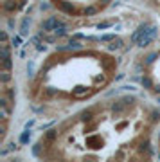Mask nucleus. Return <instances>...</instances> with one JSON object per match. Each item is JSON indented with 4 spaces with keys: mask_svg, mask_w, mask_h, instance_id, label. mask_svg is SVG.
Here are the masks:
<instances>
[{
    "mask_svg": "<svg viewBox=\"0 0 160 162\" xmlns=\"http://www.w3.org/2000/svg\"><path fill=\"white\" fill-rule=\"evenodd\" d=\"M153 38H155V27H140V36L137 40V43L140 47H146Z\"/></svg>",
    "mask_w": 160,
    "mask_h": 162,
    "instance_id": "f257e3e1",
    "label": "nucleus"
},
{
    "mask_svg": "<svg viewBox=\"0 0 160 162\" xmlns=\"http://www.w3.org/2000/svg\"><path fill=\"white\" fill-rule=\"evenodd\" d=\"M65 23L63 22H59L58 20V18H49V20H45L42 23V27H43V31H51V29H54V31H56V29H59V27H63Z\"/></svg>",
    "mask_w": 160,
    "mask_h": 162,
    "instance_id": "f03ea898",
    "label": "nucleus"
},
{
    "mask_svg": "<svg viewBox=\"0 0 160 162\" xmlns=\"http://www.w3.org/2000/svg\"><path fill=\"white\" fill-rule=\"evenodd\" d=\"M0 56H2V65H4V69H7V70H9V69H11V58H9L7 43H4V45H2V52H0Z\"/></svg>",
    "mask_w": 160,
    "mask_h": 162,
    "instance_id": "7ed1b4c3",
    "label": "nucleus"
},
{
    "mask_svg": "<svg viewBox=\"0 0 160 162\" xmlns=\"http://www.w3.org/2000/svg\"><path fill=\"white\" fill-rule=\"evenodd\" d=\"M124 103H126V99H124V101H117V103H113V105H112V110H113V112H122Z\"/></svg>",
    "mask_w": 160,
    "mask_h": 162,
    "instance_id": "20e7f679",
    "label": "nucleus"
},
{
    "mask_svg": "<svg viewBox=\"0 0 160 162\" xmlns=\"http://www.w3.org/2000/svg\"><path fill=\"white\" fill-rule=\"evenodd\" d=\"M4 9H6V11L16 9V4H14V2H6V4H4Z\"/></svg>",
    "mask_w": 160,
    "mask_h": 162,
    "instance_id": "39448f33",
    "label": "nucleus"
},
{
    "mask_svg": "<svg viewBox=\"0 0 160 162\" xmlns=\"http://www.w3.org/2000/svg\"><path fill=\"white\" fill-rule=\"evenodd\" d=\"M74 94L76 96H83V94H86V88L85 86H77V88L74 90Z\"/></svg>",
    "mask_w": 160,
    "mask_h": 162,
    "instance_id": "423d86ee",
    "label": "nucleus"
},
{
    "mask_svg": "<svg viewBox=\"0 0 160 162\" xmlns=\"http://www.w3.org/2000/svg\"><path fill=\"white\" fill-rule=\"evenodd\" d=\"M0 77H2V81H4V83H7V81L11 79V76H9V72H7V69L2 72V76H0Z\"/></svg>",
    "mask_w": 160,
    "mask_h": 162,
    "instance_id": "0eeeda50",
    "label": "nucleus"
},
{
    "mask_svg": "<svg viewBox=\"0 0 160 162\" xmlns=\"http://www.w3.org/2000/svg\"><path fill=\"white\" fill-rule=\"evenodd\" d=\"M61 7H63L65 11H74V7H72L70 4H67V2H63V4H61Z\"/></svg>",
    "mask_w": 160,
    "mask_h": 162,
    "instance_id": "6e6552de",
    "label": "nucleus"
},
{
    "mask_svg": "<svg viewBox=\"0 0 160 162\" xmlns=\"http://www.w3.org/2000/svg\"><path fill=\"white\" fill-rule=\"evenodd\" d=\"M54 137H56V131H54V130H51V131H47V139H49V140H52Z\"/></svg>",
    "mask_w": 160,
    "mask_h": 162,
    "instance_id": "1a4fd4ad",
    "label": "nucleus"
},
{
    "mask_svg": "<svg viewBox=\"0 0 160 162\" xmlns=\"http://www.w3.org/2000/svg\"><path fill=\"white\" fill-rule=\"evenodd\" d=\"M142 85L144 86H151V79L150 77H144V79H142Z\"/></svg>",
    "mask_w": 160,
    "mask_h": 162,
    "instance_id": "9d476101",
    "label": "nucleus"
},
{
    "mask_svg": "<svg viewBox=\"0 0 160 162\" xmlns=\"http://www.w3.org/2000/svg\"><path fill=\"white\" fill-rule=\"evenodd\" d=\"M121 45H122V42H121V40H115V42L112 43L110 47H112V49H115V47H121Z\"/></svg>",
    "mask_w": 160,
    "mask_h": 162,
    "instance_id": "9b49d317",
    "label": "nucleus"
},
{
    "mask_svg": "<svg viewBox=\"0 0 160 162\" xmlns=\"http://www.w3.org/2000/svg\"><path fill=\"white\" fill-rule=\"evenodd\" d=\"M151 119H153V121H158L160 119V112H153V114H151Z\"/></svg>",
    "mask_w": 160,
    "mask_h": 162,
    "instance_id": "f8f14e48",
    "label": "nucleus"
},
{
    "mask_svg": "<svg viewBox=\"0 0 160 162\" xmlns=\"http://www.w3.org/2000/svg\"><path fill=\"white\" fill-rule=\"evenodd\" d=\"M0 38H2V42H4V43L7 42V34H6V32H4V31L0 32Z\"/></svg>",
    "mask_w": 160,
    "mask_h": 162,
    "instance_id": "ddd939ff",
    "label": "nucleus"
},
{
    "mask_svg": "<svg viewBox=\"0 0 160 162\" xmlns=\"http://www.w3.org/2000/svg\"><path fill=\"white\" fill-rule=\"evenodd\" d=\"M94 13H96V9H94V7H88V9L85 11V15H94Z\"/></svg>",
    "mask_w": 160,
    "mask_h": 162,
    "instance_id": "4468645a",
    "label": "nucleus"
},
{
    "mask_svg": "<svg viewBox=\"0 0 160 162\" xmlns=\"http://www.w3.org/2000/svg\"><path fill=\"white\" fill-rule=\"evenodd\" d=\"M155 58H157V54H150V56H148V63H151Z\"/></svg>",
    "mask_w": 160,
    "mask_h": 162,
    "instance_id": "2eb2a0df",
    "label": "nucleus"
},
{
    "mask_svg": "<svg viewBox=\"0 0 160 162\" xmlns=\"http://www.w3.org/2000/svg\"><path fill=\"white\" fill-rule=\"evenodd\" d=\"M7 96H9V99L13 101V99H14V92H13V90H9V94H7Z\"/></svg>",
    "mask_w": 160,
    "mask_h": 162,
    "instance_id": "dca6fc26",
    "label": "nucleus"
},
{
    "mask_svg": "<svg viewBox=\"0 0 160 162\" xmlns=\"http://www.w3.org/2000/svg\"><path fill=\"white\" fill-rule=\"evenodd\" d=\"M103 2H108V0H103Z\"/></svg>",
    "mask_w": 160,
    "mask_h": 162,
    "instance_id": "f3484780",
    "label": "nucleus"
}]
</instances>
